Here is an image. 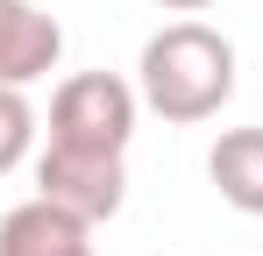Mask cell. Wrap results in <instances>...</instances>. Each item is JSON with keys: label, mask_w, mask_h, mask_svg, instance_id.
I'll list each match as a JSON object with an SVG mask.
<instances>
[{"label": "cell", "mask_w": 263, "mask_h": 256, "mask_svg": "<svg viewBox=\"0 0 263 256\" xmlns=\"http://www.w3.org/2000/svg\"><path fill=\"white\" fill-rule=\"evenodd\" d=\"M135 93L157 121L192 128L235 100V43L206 22H164L135 57Z\"/></svg>", "instance_id": "obj_1"}, {"label": "cell", "mask_w": 263, "mask_h": 256, "mask_svg": "<svg viewBox=\"0 0 263 256\" xmlns=\"http://www.w3.org/2000/svg\"><path fill=\"white\" fill-rule=\"evenodd\" d=\"M135 114H142V93L114 71H79V79L57 85L50 100V142L64 150H100V157H128Z\"/></svg>", "instance_id": "obj_2"}, {"label": "cell", "mask_w": 263, "mask_h": 256, "mask_svg": "<svg viewBox=\"0 0 263 256\" xmlns=\"http://www.w3.org/2000/svg\"><path fill=\"white\" fill-rule=\"evenodd\" d=\"M36 199L79 213L86 228H100V221H114L121 199H128V164H121V157H100V150L43 142V150H36Z\"/></svg>", "instance_id": "obj_3"}, {"label": "cell", "mask_w": 263, "mask_h": 256, "mask_svg": "<svg viewBox=\"0 0 263 256\" xmlns=\"http://www.w3.org/2000/svg\"><path fill=\"white\" fill-rule=\"evenodd\" d=\"M64 57V29L57 14H43L36 0H0V85H29L50 79Z\"/></svg>", "instance_id": "obj_4"}, {"label": "cell", "mask_w": 263, "mask_h": 256, "mask_svg": "<svg viewBox=\"0 0 263 256\" xmlns=\"http://www.w3.org/2000/svg\"><path fill=\"white\" fill-rule=\"evenodd\" d=\"M0 256H92V228L50 199H22L0 213Z\"/></svg>", "instance_id": "obj_5"}, {"label": "cell", "mask_w": 263, "mask_h": 256, "mask_svg": "<svg viewBox=\"0 0 263 256\" xmlns=\"http://www.w3.org/2000/svg\"><path fill=\"white\" fill-rule=\"evenodd\" d=\"M206 178L235 213H263V128H228L206 150Z\"/></svg>", "instance_id": "obj_6"}, {"label": "cell", "mask_w": 263, "mask_h": 256, "mask_svg": "<svg viewBox=\"0 0 263 256\" xmlns=\"http://www.w3.org/2000/svg\"><path fill=\"white\" fill-rule=\"evenodd\" d=\"M29 150H36V107L22 85H0V178L29 164Z\"/></svg>", "instance_id": "obj_7"}, {"label": "cell", "mask_w": 263, "mask_h": 256, "mask_svg": "<svg viewBox=\"0 0 263 256\" xmlns=\"http://www.w3.org/2000/svg\"><path fill=\"white\" fill-rule=\"evenodd\" d=\"M149 7H164V14H199V7H214V0H149Z\"/></svg>", "instance_id": "obj_8"}]
</instances>
